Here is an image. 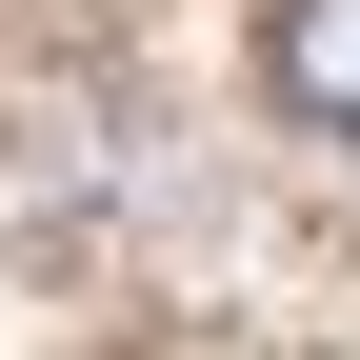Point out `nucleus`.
<instances>
[{"mask_svg": "<svg viewBox=\"0 0 360 360\" xmlns=\"http://www.w3.org/2000/svg\"><path fill=\"white\" fill-rule=\"evenodd\" d=\"M260 80H281V120L360 141V0H260Z\"/></svg>", "mask_w": 360, "mask_h": 360, "instance_id": "f257e3e1", "label": "nucleus"}]
</instances>
